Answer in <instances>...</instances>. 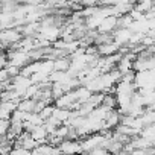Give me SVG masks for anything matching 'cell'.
Segmentation results:
<instances>
[{
  "label": "cell",
  "instance_id": "1",
  "mask_svg": "<svg viewBox=\"0 0 155 155\" xmlns=\"http://www.w3.org/2000/svg\"><path fill=\"white\" fill-rule=\"evenodd\" d=\"M104 140H105V137L101 135L99 132H94V134L85 135L84 138L79 140V144H81V150H82V153L90 152V150H93L94 147H99V146L102 147Z\"/></svg>",
  "mask_w": 155,
  "mask_h": 155
},
{
  "label": "cell",
  "instance_id": "2",
  "mask_svg": "<svg viewBox=\"0 0 155 155\" xmlns=\"http://www.w3.org/2000/svg\"><path fill=\"white\" fill-rule=\"evenodd\" d=\"M58 149H59L61 155H82L79 140L64 138V140L58 144Z\"/></svg>",
  "mask_w": 155,
  "mask_h": 155
},
{
  "label": "cell",
  "instance_id": "3",
  "mask_svg": "<svg viewBox=\"0 0 155 155\" xmlns=\"http://www.w3.org/2000/svg\"><path fill=\"white\" fill-rule=\"evenodd\" d=\"M134 85H135V88L153 85V70H149V71H137L135 76H134Z\"/></svg>",
  "mask_w": 155,
  "mask_h": 155
},
{
  "label": "cell",
  "instance_id": "4",
  "mask_svg": "<svg viewBox=\"0 0 155 155\" xmlns=\"http://www.w3.org/2000/svg\"><path fill=\"white\" fill-rule=\"evenodd\" d=\"M153 65H155L153 56H150V58L135 56V59L132 61V70H134L135 73H137V71H149V70H153Z\"/></svg>",
  "mask_w": 155,
  "mask_h": 155
},
{
  "label": "cell",
  "instance_id": "5",
  "mask_svg": "<svg viewBox=\"0 0 155 155\" xmlns=\"http://www.w3.org/2000/svg\"><path fill=\"white\" fill-rule=\"evenodd\" d=\"M116 29H117V17L116 15H108L101 21L96 32L97 34H113Z\"/></svg>",
  "mask_w": 155,
  "mask_h": 155
},
{
  "label": "cell",
  "instance_id": "6",
  "mask_svg": "<svg viewBox=\"0 0 155 155\" xmlns=\"http://www.w3.org/2000/svg\"><path fill=\"white\" fill-rule=\"evenodd\" d=\"M76 102V97H74V93L73 91H68V93H64L61 97H58L56 101H53V105L55 108H65V110H70V107Z\"/></svg>",
  "mask_w": 155,
  "mask_h": 155
},
{
  "label": "cell",
  "instance_id": "7",
  "mask_svg": "<svg viewBox=\"0 0 155 155\" xmlns=\"http://www.w3.org/2000/svg\"><path fill=\"white\" fill-rule=\"evenodd\" d=\"M129 37H131V31H129V29H125V28H117V29L113 32V41H114L119 47L128 44Z\"/></svg>",
  "mask_w": 155,
  "mask_h": 155
},
{
  "label": "cell",
  "instance_id": "8",
  "mask_svg": "<svg viewBox=\"0 0 155 155\" xmlns=\"http://www.w3.org/2000/svg\"><path fill=\"white\" fill-rule=\"evenodd\" d=\"M119 123H120V114H119V111L114 108V110H111V111L108 113L107 119L104 120V128H105V129H111V131H113Z\"/></svg>",
  "mask_w": 155,
  "mask_h": 155
},
{
  "label": "cell",
  "instance_id": "9",
  "mask_svg": "<svg viewBox=\"0 0 155 155\" xmlns=\"http://www.w3.org/2000/svg\"><path fill=\"white\" fill-rule=\"evenodd\" d=\"M31 138H34L38 144H43V143H46V140H47V131L44 129V126L43 125H40V126H35L31 132Z\"/></svg>",
  "mask_w": 155,
  "mask_h": 155
},
{
  "label": "cell",
  "instance_id": "10",
  "mask_svg": "<svg viewBox=\"0 0 155 155\" xmlns=\"http://www.w3.org/2000/svg\"><path fill=\"white\" fill-rule=\"evenodd\" d=\"M97 47V55L99 56H108V55H114L119 52V46L113 41L110 44H99L96 46Z\"/></svg>",
  "mask_w": 155,
  "mask_h": 155
},
{
  "label": "cell",
  "instance_id": "11",
  "mask_svg": "<svg viewBox=\"0 0 155 155\" xmlns=\"http://www.w3.org/2000/svg\"><path fill=\"white\" fill-rule=\"evenodd\" d=\"M134 9H137L141 14H146L147 11L153 9V0H137V2L132 5Z\"/></svg>",
  "mask_w": 155,
  "mask_h": 155
},
{
  "label": "cell",
  "instance_id": "12",
  "mask_svg": "<svg viewBox=\"0 0 155 155\" xmlns=\"http://www.w3.org/2000/svg\"><path fill=\"white\" fill-rule=\"evenodd\" d=\"M73 93H74V97H76V102H79V104H84V102H87L88 101V97H90V91L84 87V85H79L78 88H74L73 90Z\"/></svg>",
  "mask_w": 155,
  "mask_h": 155
},
{
  "label": "cell",
  "instance_id": "13",
  "mask_svg": "<svg viewBox=\"0 0 155 155\" xmlns=\"http://www.w3.org/2000/svg\"><path fill=\"white\" fill-rule=\"evenodd\" d=\"M47 79L50 82H58V84H64L67 79H70V76L65 73V71H52L49 76H47Z\"/></svg>",
  "mask_w": 155,
  "mask_h": 155
},
{
  "label": "cell",
  "instance_id": "14",
  "mask_svg": "<svg viewBox=\"0 0 155 155\" xmlns=\"http://www.w3.org/2000/svg\"><path fill=\"white\" fill-rule=\"evenodd\" d=\"M68 67H70V59H68V56L56 58V59L53 61V70H55V71H67Z\"/></svg>",
  "mask_w": 155,
  "mask_h": 155
},
{
  "label": "cell",
  "instance_id": "15",
  "mask_svg": "<svg viewBox=\"0 0 155 155\" xmlns=\"http://www.w3.org/2000/svg\"><path fill=\"white\" fill-rule=\"evenodd\" d=\"M38 152L40 155H61L59 149L56 146H50L47 143H43V144H38Z\"/></svg>",
  "mask_w": 155,
  "mask_h": 155
},
{
  "label": "cell",
  "instance_id": "16",
  "mask_svg": "<svg viewBox=\"0 0 155 155\" xmlns=\"http://www.w3.org/2000/svg\"><path fill=\"white\" fill-rule=\"evenodd\" d=\"M34 108H35L34 99H21L17 105V110H20L23 113H34Z\"/></svg>",
  "mask_w": 155,
  "mask_h": 155
},
{
  "label": "cell",
  "instance_id": "17",
  "mask_svg": "<svg viewBox=\"0 0 155 155\" xmlns=\"http://www.w3.org/2000/svg\"><path fill=\"white\" fill-rule=\"evenodd\" d=\"M56 120H59L61 123H65L70 117V110H65V108H55L53 110V114H52Z\"/></svg>",
  "mask_w": 155,
  "mask_h": 155
},
{
  "label": "cell",
  "instance_id": "18",
  "mask_svg": "<svg viewBox=\"0 0 155 155\" xmlns=\"http://www.w3.org/2000/svg\"><path fill=\"white\" fill-rule=\"evenodd\" d=\"M138 135L143 137V138H155V123H153V125H146V126H143V128L140 129Z\"/></svg>",
  "mask_w": 155,
  "mask_h": 155
},
{
  "label": "cell",
  "instance_id": "19",
  "mask_svg": "<svg viewBox=\"0 0 155 155\" xmlns=\"http://www.w3.org/2000/svg\"><path fill=\"white\" fill-rule=\"evenodd\" d=\"M102 105L110 108V110H114L116 108V94H111V93H104V101H102Z\"/></svg>",
  "mask_w": 155,
  "mask_h": 155
},
{
  "label": "cell",
  "instance_id": "20",
  "mask_svg": "<svg viewBox=\"0 0 155 155\" xmlns=\"http://www.w3.org/2000/svg\"><path fill=\"white\" fill-rule=\"evenodd\" d=\"M50 94H52V99L56 101L58 97H61L64 94V90H62V84H58V82H52L50 85Z\"/></svg>",
  "mask_w": 155,
  "mask_h": 155
},
{
  "label": "cell",
  "instance_id": "21",
  "mask_svg": "<svg viewBox=\"0 0 155 155\" xmlns=\"http://www.w3.org/2000/svg\"><path fill=\"white\" fill-rule=\"evenodd\" d=\"M29 79H31V82L35 84V85H38V84H41V82H44V81H49V79H47V74L43 73V71L32 73V74L29 76Z\"/></svg>",
  "mask_w": 155,
  "mask_h": 155
},
{
  "label": "cell",
  "instance_id": "22",
  "mask_svg": "<svg viewBox=\"0 0 155 155\" xmlns=\"http://www.w3.org/2000/svg\"><path fill=\"white\" fill-rule=\"evenodd\" d=\"M102 101H104V93H91L87 102H88V104H91V105L96 108V107L102 105Z\"/></svg>",
  "mask_w": 155,
  "mask_h": 155
},
{
  "label": "cell",
  "instance_id": "23",
  "mask_svg": "<svg viewBox=\"0 0 155 155\" xmlns=\"http://www.w3.org/2000/svg\"><path fill=\"white\" fill-rule=\"evenodd\" d=\"M141 120H143V125H153L155 123V111H144L141 116Z\"/></svg>",
  "mask_w": 155,
  "mask_h": 155
},
{
  "label": "cell",
  "instance_id": "24",
  "mask_svg": "<svg viewBox=\"0 0 155 155\" xmlns=\"http://www.w3.org/2000/svg\"><path fill=\"white\" fill-rule=\"evenodd\" d=\"M20 141H21V147L26 149V150H32V149L38 147V143L34 138H31V135L26 137V138H23V140H20Z\"/></svg>",
  "mask_w": 155,
  "mask_h": 155
},
{
  "label": "cell",
  "instance_id": "25",
  "mask_svg": "<svg viewBox=\"0 0 155 155\" xmlns=\"http://www.w3.org/2000/svg\"><path fill=\"white\" fill-rule=\"evenodd\" d=\"M37 91H38V87H37L35 84H31V85L25 90V93H23V99H34V96L37 94Z\"/></svg>",
  "mask_w": 155,
  "mask_h": 155
},
{
  "label": "cell",
  "instance_id": "26",
  "mask_svg": "<svg viewBox=\"0 0 155 155\" xmlns=\"http://www.w3.org/2000/svg\"><path fill=\"white\" fill-rule=\"evenodd\" d=\"M155 149L153 147H147V149H132L128 152V155H153Z\"/></svg>",
  "mask_w": 155,
  "mask_h": 155
},
{
  "label": "cell",
  "instance_id": "27",
  "mask_svg": "<svg viewBox=\"0 0 155 155\" xmlns=\"http://www.w3.org/2000/svg\"><path fill=\"white\" fill-rule=\"evenodd\" d=\"M53 110H55V105H53V104H50V105H46V107H44L38 114L41 116V119H43V120H46L47 117H50V116L53 114Z\"/></svg>",
  "mask_w": 155,
  "mask_h": 155
},
{
  "label": "cell",
  "instance_id": "28",
  "mask_svg": "<svg viewBox=\"0 0 155 155\" xmlns=\"http://www.w3.org/2000/svg\"><path fill=\"white\" fill-rule=\"evenodd\" d=\"M0 108L5 110V111H8L9 114H12V113L17 110V104L12 102V101H6V102H2V107H0Z\"/></svg>",
  "mask_w": 155,
  "mask_h": 155
},
{
  "label": "cell",
  "instance_id": "29",
  "mask_svg": "<svg viewBox=\"0 0 155 155\" xmlns=\"http://www.w3.org/2000/svg\"><path fill=\"white\" fill-rule=\"evenodd\" d=\"M5 70L8 71V76H9V79L11 78H15V76H18L20 74V67H15V65H6L5 67Z\"/></svg>",
  "mask_w": 155,
  "mask_h": 155
},
{
  "label": "cell",
  "instance_id": "30",
  "mask_svg": "<svg viewBox=\"0 0 155 155\" xmlns=\"http://www.w3.org/2000/svg\"><path fill=\"white\" fill-rule=\"evenodd\" d=\"M9 126H11V122L9 120L0 119V135H5L9 131Z\"/></svg>",
  "mask_w": 155,
  "mask_h": 155
},
{
  "label": "cell",
  "instance_id": "31",
  "mask_svg": "<svg viewBox=\"0 0 155 155\" xmlns=\"http://www.w3.org/2000/svg\"><path fill=\"white\" fill-rule=\"evenodd\" d=\"M82 155H110L108 153V150L105 149V147H94L93 150H90V152H85V153H82Z\"/></svg>",
  "mask_w": 155,
  "mask_h": 155
},
{
  "label": "cell",
  "instance_id": "32",
  "mask_svg": "<svg viewBox=\"0 0 155 155\" xmlns=\"http://www.w3.org/2000/svg\"><path fill=\"white\" fill-rule=\"evenodd\" d=\"M134 76H135V71L134 70H129V71H126V73L122 74L120 81H123V82H134Z\"/></svg>",
  "mask_w": 155,
  "mask_h": 155
},
{
  "label": "cell",
  "instance_id": "33",
  "mask_svg": "<svg viewBox=\"0 0 155 155\" xmlns=\"http://www.w3.org/2000/svg\"><path fill=\"white\" fill-rule=\"evenodd\" d=\"M9 155H29V150H26L23 147H12Z\"/></svg>",
  "mask_w": 155,
  "mask_h": 155
},
{
  "label": "cell",
  "instance_id": "34",
  "mask_svg": "<svg viewBox=\"0 0 155 155\" xmlns=\"http://www.w3.org/2000/svg\"><path fill=\"white\" fill-rule=\"evenodd\" d=\"M8 65V58H6V53L5 52H0V70L5 68Z\"/></svg>",
  "mask_w": 155,
  "mask_h": 155
},
{
  "label": "cell",
  "instance_id": "35",
  "mask_svg": "<svg viewBox=\"0 0 155 155\" xmlns=\"http://www.w3.org/2000/svg\"><path fill=\"white\" fill-rule=\"evenodd\" d=\"M8 79H9L8 71H6L5 68H2V70H0V84H2V82H6Z\"/></svg>",
  "mask_w": 155,
  "mask_h": 155
},
{
  "label": "cell",
  "instance_id": "36",
  "mask_svg": "<svg viewBox=\"0 0 155 155\" xmlns=\"http://www.w3.org/2000/svg\"><path fill=\"white\" fill-rule=\"evenodd\" d=\"M29 155H40V152H38V149L35 147V149H32V150H29Z\"/></svg>",
  "mask_w": 155,
  "mask_h": 155
},
{
  "label": "cell",
  "instance_id": "37",
  "mask_svg": "<svg viewBox=\"0 0 155 155\" xmlns=\"http://www.w3.org/2000/svg\"><path fill=\"white\" fill-rule=\"evenodd\" d=\"M3 90V87H2V84H0V91H2Z\"/></svg>",
  "mask_w": 155,
  "mask_h": 155
},
{
  "label": "cell",
  "instance_id": "38",
  "mask_svg": "<svg viewBox=\"0 0 155 155\" xmlns=\"http://www.w3.org/2000/svg\"><path fill=\"white\" fill-rule=\"evenodd\" d=\"M0 107H2V101H0Z\"/></svg>",
  "mask_w": 155,
  "mask_h": 155
}]
</instances>
